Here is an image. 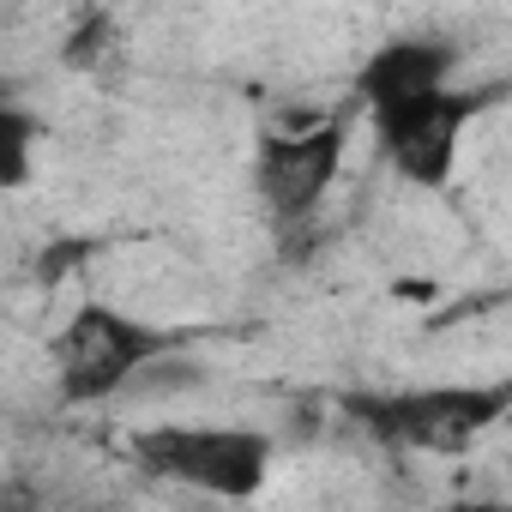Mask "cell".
Segmentation results:
<instances>
[{
    "label": "cell",
    "instance_id": "cell-2",
    "mask_svg": "<svg viewBox=\"0 0 512 512\" xmlns=\"http://www.w3.org/2000/svg\"><path fill=\"white\" fill-rule=\"evenodd\" d=\"M133 458L181 488L217 494V500H253L272 476V440L253 428H193V422H157L133 434Z\"/></svg>",
    "mask_w": 512,
    "mask_h": 512
},
{
    "label": "cell",
    "instance_id": "cell-4",
    "mask_svg": "<svg viewBox=\"0 0 512 512\" xmlns=\"http://www.w3.org/2000/svg\"><path fill=\"white\" fill-rule=\"evenodd\" d=\"M476 109H482V91L434 85V91L380 103L374 109V133H380V151L392 157V169L404 181L446 187L452 181V163H458V145H464V127H470Z\"/></svg>",
    "mask_w": 512,
    "mask_h": 512
},
{
    "label": "cell",
    "instance_id": "cell-1",
    "mask_svg": "<svg viewBox=\"0 0 512 512\" xmlns=\"http://www.w3.org/2000/svg\"><path fill=\"white\" fill-rule=\"evenodd\" d=\"M344 410L380 434L386 446H410V452H464L476 446L506 410H512V386H422V392H356L344 398Z\"/></svg>",
    "mask_w": 512,
    "mask_h": 512
},
{
    "label": "cell",
    "instance_id": "cell-8",
    "mask_svg": "<svg viewBox=\"0 0 512 512\" xmlns=\"http://www.w3.org/2000/svg\"><path fill=\"white\" fill-rule=\"evenodd\" d=\"M115 43V31H109V19L97 13V19H85L73 37H67V67H91L97 61V49H109Z\"/></svg>",
    "mask_w": 512,
    "mask_h": 512
},
{
    "label": "cell",
    "instance_id": "cell-7",
    "mask_svg": "<svg viewBox=\"0 0 512 512\" xmlns=\"http://www.w3.org/2000/svg\"><path fill=\"white\" fill-rule=\"evenodd\" d=\"M31 157H37V115H25L0 97V187H25Z\"/></svg>",
    "mask_w": 512,
    "mask_h": 512
},
{
    "label": "cell",
    "instance_id": "cell-6",
    "mask_svg": "<svg viewBox=\"0 0 512 512\" xmlns=\"http://www.w3.org/2000/svg\"><path fill=\"white\" fill-rule=\"evenodd\" d=\"M452 43H434V37H398L386 43L380 55H368L362 67V97L368 109L380 103H398V97H416V91H434L452 79Z\"/></svg>",
    "mask_w": 512,
    "mask_h": 512
},
{
    "label": "cell",
    "instance_id": "cell-5",
    "mask_svg": "<svg viewBox=\"0 0 512 512\" xmlns=\"http://www.w3.org/2000/svg\"><path fill=\"white\" fill-rule=\"evenodd\" d=\"M344 145H350V127L344 121H308V127H272L260 139V157H253V187H260L266 211L278 223H302L326 187L338 181L344 169Z\"/></svg>",
    "mask_w": 512,
    "mask_h": 512
},
{
    "label": "cell",
    "instance_id": "cell-3",
    "mask_svg": "<svg viewBox=\"0 0 512 512\" xmlns=\"http://www.w3.org/2000/svg\"><path fill=\"white\" fill-rule=\"evenodd\" d=\"M175 344H181V338L163 332V326H145V320H133V314H121V308H109V302H85V308L61 326V338H55V386H61L67 404L121 398L127 380H133L151 356H163V350H175Z\"/></svg>",
    "mask_w": 512,
    "mask_h": 512
}]
</instances>
